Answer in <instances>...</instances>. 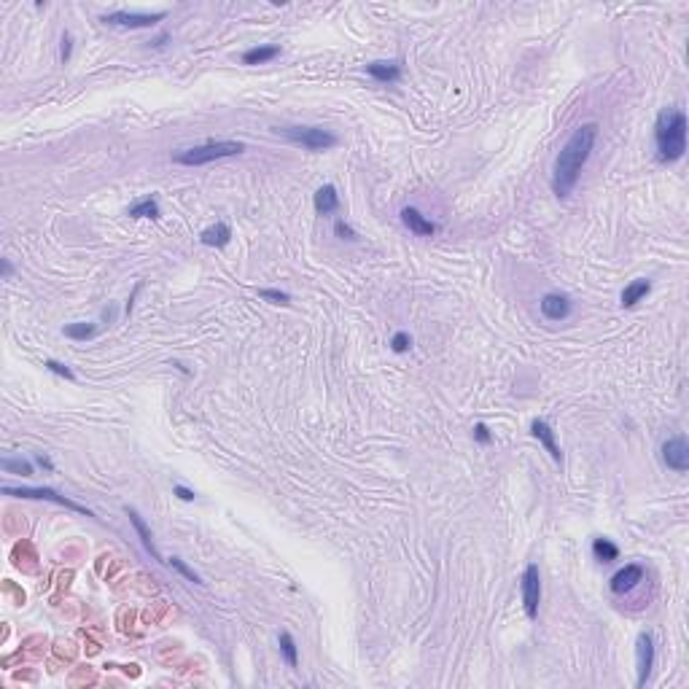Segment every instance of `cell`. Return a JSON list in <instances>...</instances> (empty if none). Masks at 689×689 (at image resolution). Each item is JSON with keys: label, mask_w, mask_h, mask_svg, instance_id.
<instances>
[{"label": "cell", "mask_w": 689, "mask_h": 689, "mask_svg": "<svg viewBox=\"0 0 689 689\" xmlns=\"http://www.w3.org/2000/svg\"><path fill=\"white\" fill-rule=\"evenodd\" d=\"M285 141H291L294 145H302L307 151H328L334 148L340 138L334 132H328L324 127H283L278 129Z\"/></svg>", "instance_id": "4"}, {"label": "cell", "mask_w": 689, "mask_h": 689, "mask_svg": "<svg viewBox=\"0 0 689 689\" xmlns=\"http://www.w3.org/2000/svg\"><path fill=\"white\" fill-rule=\"evenodd\" d=\"M127 514H129V523H132V528H135V533L141 536V544H143V549L154 557V560H162V555L157 552V547H154V536H151V530H148V525L143 523V517L135 512V509H129L127 507Z\"/></svg>", "instance_id": "15"}, {"label": "cell", "mask_w": 689, "mask_h": 689, "mask_svg": "<svg viewBox=\"0 0 689 689\" xmlns=\"http://www.w3.org/2000/svg\"><path fill=\"white\" fill-rule=\"evenodd\" d=\"M200 240H203V245H210V248H223V245L232 240V226L226 221H216L213 226L203 229Z\"/></svg>", "instance_id": "16"}, {"label": "cell", "mask_w": 689, "mask_h": 689, "mask_svg": "<svg viewBox=\"0 0 689 689\" xmlns=\"http://www.w3.org/2000/svg\"><path fill=\"white\" fill-rule=\"evenodd\" d=\"M402 223H404L412 235H418V237H434L436 235V223L428 221L418 207H404L402 210Z\"/></svg>", "instance_id": "12"}, {"label": "cell", "mask_w": 689, "mask_h": 689, "mask_svg": "<svg viewBox=\"0 0 689 689\" xmlns=\"http://www.w3.org/2000/svg\"><path fill=\"white\" fill-rule=\"evenodd\" d=\"M173 493L181 498V501H194V490H189V487H183V485H175L173 487Z\"/></svg>", "instance_id": "32"}, {"label": "cell", "mask_w": 689, "mask_h": 689, "mask_svg": "<svg viewBox=\"0 0 689 689\" xmlns=\"http://www.w3.org/2000/svg\"><path fill=\"white\" fill-rule=\"evenodd\" d=\"M366 73L380 84H393L402 79V65L399 62H372L366 65Z\"/></svg>", "instance_id": "14"}, {"label": "cell", "mask_w": 689, "mask_h": 689, "mask_svg": "<svg viewBox=\"0 0 689 689\" xmlns=\"http://www.w3.org/2000/svg\"><path fill=\"white\" fill-rule=\"evenodd\" d=\"M280 54V49L278 46H272V43H264V46H251V49H245L243 52V65H264V62L275 60Z\"/></svg>", "instance_id": "18"}, {"label": "cell", "mask_w": 689, "mask_h": 689, "mask_svg": "<svg viewBox=\"0 0 689 689\" xmlns=\"http://www.w3.org/2000/svg\"><path fill=\"white\" fill-rule=\"evenodd\" d=\"M644 582V566H638V563H628L625 568H619L614 576H611V582H608V587L614 595H625L630 589H635L638 585Z\"/></svg>", "instance_id": "10"}, {"label": "cell", "mask_w": 689, "mask_h": 689, "mask_svg": "<svg viewBox=\"0 0 689 689\" xmlns=\"http://www.w3.org/2000/svg\"><path fill=\"white\" fill-rule=\"evenodd\" d=\"M592 555H595V560H601V563H614V560L619 557V547H617L614 541H608V539H595V541H592Z\"/></svg>", "instance_id": "21"}, {"label": "cell", "mask_w": 689, "mask_h": 689, "mask_svg": "<svg viewBox=\"0 0 689 689\" xmlns=\"http://www.w3.org/2000/svg\"><path fill=\"white\" fill-rule=\"evenodd\" d=\"M474 439H477L480 445H490L493 436H490V431H487L485 423H477V426H474Z\"/></svg>", "instance_id": "31"}, {"label": "cell", "mask_w": 689, "mask_h": 689, "mask_svg": "<svg viewBox=\"0 0 689 689\" xmlns=\"http://www.w3.org/2000/svg\"><path fill=\"white\" fill-rule=\"evenodd\" d=\"M409 347H412V337H409L406 331H396L393 340H390V350H393V353H406Z\"/></svg>", "instance_id": "27"}, {"label": "cell", "mask_w": 689, "mask_h": 689, "mask_svg": "<svg viewBox=\"0 0 689 689\" xmlns=\"http://www.w3.org/2000/svg\"><path fill=\"white\" fill-rule=\"evenodd\" d=\"M337 207H340V194H337V186L324 183V186L315 191V210H318L321 216H331Z\"/></svg>", "instance_id": "17"}, {"label": "cell", "mask_w": 689, "mask_h": 689, "mask_svg": "<svg viewBox=\"0 0 689 689\" xmlns=\"http://www.w3.org/2000/svg\"><path fill=\"white\" fill-rule=\"evenodd\" d=\"M70 52H73V35H70V33H65V35H62V41H60V60L62 62L70 60Z\"/></svg>", "instance_id": "30"}, {"label": "cell", "mask_w": 689, "mask_h": 689, "mask_svg": "<svg viewBox=\"0 0 689 689\" xmlns=\"http://www.w3.org/2000/svg\"><path fill=\"white\" fill-rule=\"evenodd\" d=\"M530 431H533V436H536V439L544 445V450L552 455V461H555V464H560V461H563V452H560V447H557V442H555V431L549 428L547 420L536 418V420L530 423Z\"/></svg>", "instance_id": "13"}, {"label": "cell", "mask_w": 689, "mask_h": 689, "mask_svg": "<svg viewBox=\"0 0 689 689\" xmlns=\"http://www.w3.org/2000/svg\"><path fill=\"white\" fill-rule=\"evenodd\" d=\"M334 232H337V237H342V240H350V243H353L356 237H358V235H356V229H353L350 223H344L342 219L334 223Z\"/></svg>", "instance_id": "29"}, {"label": "cell", "mask_w": 689, "mask_h": 689, "mask_svg": "<svg viewBox=\"0 0 689 689\" xmlns=\"http://www.w3.org/2000/svg\"><path fill=\"white\" fill-rule=\"evenodd\" d=\"M649 291H651V283H649L647 278L633 280V283L625 285V291H622V307H635L641 299H647Z\"/></svg>", "instance_id": "19"}, {"label": "cell", "mask_w": 689, "mask_h": 689, "mask_svg": "<svg viewBox=\"0 0 689 689\" xmlns=\"http://www.w3.org/2000/svg\"><path fill=\"white\" fill-rule=\"evenodd\" d=\"M43 366H46L49 372H54V374H60V377H65V380H70V383L76 380V374H73V369H70V366H65V364H60V361H54V358H49V361H46V364H43Z\"/></svg>", "instance_id": "28"}, {"label": "cell", "mask_w": 689, "mask_h": 689, "mask_svg": "<svg viewBox=\"0 0 689 689\" xmlns=\"http://www.w3.org/2000/svg\"><path fill=\"white\" fill-rule=\"evenodd\" d=\"M11 272H14L11 262H8V259H3V278H11Z\"/></svg>", "instance_id": "34"}, {"label": "cell", "mask_w": 689, "mask_h": 689, "mask_svg": "<svg viewBox=\"0 0 689 689\" xmlns=\"http://www.w3.org/2000/svg\"><path fill=\"white\" fill-rule=\"evenodd\" d=\"M595 141H598V124L587 122V124H579V127L571 132V138L566 141V145L560 148V154H557V159H555V173H552V191H555L560 200L571 197V191L576 189L579 175H582V170H585V164H587L589 154H592V148H595Z\"/></svg>", "instance_id": "1"}, {"label": "cell", "mask_w": 689, "mask_h": 689, "mask_svg": "<svg viewBox=\"0 0 689 689\" xmlns=\"http://www.w3.org/2000/svg\"><path fill=\"white\" fill-rule=\"evenodd\" d=\"M167 14L164 11H154V14H143V11H111L102 14L100 22L111 24V27H124V30H145L154 27L157 22H162Z\"/></svg>", "instance_id": "6"}, {"label": "cell", "mask_w": 689, "mask_h": 689, "mask_svg": "<svg viewBox=\"0 0 689 689\" xmlns=\"http://www.w3.org/2000/svg\"><path fill=\"white\" fill-rule=\"evenodd\" d=\"M35 464H38L41 468H46V471H54V464H52L46 455H35Z\"/></svg>", "instance_id": "33"}, {"label": "cell", "mask_w": 689, "mask_h": 689, "mask_svg": "<svg viewBox=\"0 0 689 689\" xmlns=\"http://www.w3.org/2000/svg\"><path fill=\"white\" fill-rule=\"evenodd\" d=\"M259 299H264V302H272V304H288L291 302V296H288L285 291H278V288H262V291H259Z\"/></svg>", "instance_id": "25"}, {"label": "cell", "mask_w": 689, "mask_h": 689, "mask_svg": "<svg viewBox=\"0 0 689 689\" xmlns=\"http://www.w3.org/2000/svg\"><path fill=\"white\" fill-rule=\"evenodd\" d=\"M520 592H523V608H525L528 619L539 617V603H541V573L539 566L530 563L523 571V582H520Z\"/></svg>", "instance_id": "7"}, {"label": "cell", "mask_w": 689, "mask_h": 689, "mask_svg": "<svg viewBox=\"0 0 689 689\" xmlns=\"http://www.w3.org/2000/svg\"><path fill=\"white\" fill-rule=\"evenodd\" d=\"M62 334L65 337H70V340H79V342H86V340H92L95 334H97V326L95 324H70L62 328Z\"/></svg>", "instance_id": "23"}, {"label": "cell", "mask_w": 689, "mask_h": 689, "mask_svg": "<svg viewBox=\"0 0 689 689\" xmlns=\"http://www.w3.org/2000/svg\"><path fill=\"white\" fill-rule=\"evenodd\" d=\"M278 644H280V651H283L285 663H288V668H296L299 665V649H296V641H294V635L283 630L280 635H278Z\"/></svg>", "instance_id": "22"}, {"label": "cell", "mask_w": 689, "mask_h": 689, "mask_svg": "<svg viewBox=\"0 0 689 689\" xmlns=\"http://www.w3.org/2000/svg\"><path fill=\"white\" fill-rule=\"evenodd\" d=\"M3 493L6 496H14V498H35V501H52V504H60L65 509H73V512H79V514H86V517H92V509H86L84 504H76V501H70L68 496H60L57 490H52V487H3Z\"/></svg>", "instance_id": "5"}, {"label": "cell", "mask_w": 689, "mask_h": 689, "mask_svg": "<svg viewBox=\"0 0 689 689\" xmlns=\"http://www.w3.org/2000/svg\"><path fill=\"white\" fill-rule=\"evenodd\" d=\"M167 38H170V35H167V33H162L159 38H154V41H151V46H164V41H167Z\"/></svg>", "instance_id": "35"}, {"label": "cell", "mask_w": 689, "mask_h": 689, "mask_svg": "<svg viewBox=\"0 0 689 689\" xmlns=\"http://www.w3.org/2000/svg\"><path fill=\"white\" fill-rule=\"evenodd\" d=\"M663 464L676 471V474H684L689 468V442L687 436H670L668 442L663 445Z\"/></svg>", "instance_id": "8"}, {"label": "cell", "mask_w": 689, "mask_h": 689, "mask_svg": "<svg viewBox=\"0 0 689 689\" xmlns=\"http://www.w3.org/2000/svg\"><path fill=\"white\" fill-rule=\"evenodd\" d=\"M167 563H170V566L175 568V571H178V573H183V576H186V579H189V582H194V585H203V579H200V576H197V573H194V571H191V568L186 566V563H183L181 557H170V560H167Z\"/></svg>", "instance_id": "26"}, {"label": "cell", "mask_w": 689, "mask_h": 689, "mask_svg": "<svg viewBox=\"0 0 689 689\" xmlns=\"http://www.w3.org/2000/svg\"><path fill=\"white\" fill-rule=\"evenodd\" d=\"M573 312V304L566 294H544L541 296V315L547 321H566Z\"/></svg>", "instance_id": "11"}, {"label": "cell", "mask_w": 689, "mask_h": 689, "mask_svg": "<svg viewBox=\"0 0 689 689\" xmlns=\"http://www.w3.org/2000/svg\"><path fill=\"white\" fill-rule=\"evenodd\" d=\"M245 151V143L240 141H207L203 145L186 148L181 154H175L173 159L175 164H186V167H200V164L219 162V159H229Z\"/></svg>", "instance_id": "3"}, {"label": "cell", "mask_w": 689, "mask_h": 689, "mask_svg": "<svg viewBox=\"0 0 689 689\" xmlns=\"http://www.w3.org/2000/svg\"><path fill=\"white\" fill-rule=\"evenodd\" d=\"M635 660H638V687H647L651 668H654V638L651 633H641L635 641Z\"/></svg>", "instance_id": "9"}, {"label": "cell", "mask_w": 689, "mask_h": 689, "mask_svg": "<svg viewBox=\"0 0 689 689\" xmlns=\"http://www.w3.org/2000/svg\"><path fill=\"white\" fill-rule=\"evenodd\" d=\"M3 471H11V474H19V477H30L33 474V466L27 461H17V458H3Z\"/></svg>", "instance_id": "24"}, {"label": "cell", "mask_w": 689, "mask_h": 689, "mask_svg": "<svg viewBox=\"0 0 689 689\" xmlns=\"http://www.w3.org/2000/svg\"><path fill=\"white\" fill-rule=\"evenodd\" d=\"M129 219H159V203L157 197H145L141 203H135L127 210Z\"/></svg>", "instance_id": "20"}, {"label": "cell", "mask_w": 689, "mask_h": 689, "mask_svg": "<svg viewBox=\"0 0 689 689\" xmlns=\"http://www.w3.org/2000/svg\"><path fill=\"white\" fill-rule=\"evenodd\" d=\"M657 162L673 164L687 151V113L681 108H663L654 124Z\"/></svg>", "instance_id": "2"}]
</instances>
